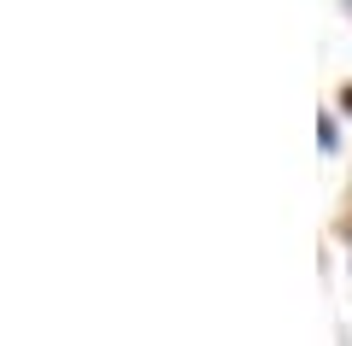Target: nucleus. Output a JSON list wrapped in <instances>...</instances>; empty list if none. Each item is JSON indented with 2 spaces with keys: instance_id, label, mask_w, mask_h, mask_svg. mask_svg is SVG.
Returning a JSON list of instances; mask_svg holds the SVG:
<instances>
[{
  "instance_id": "f257e3e1",
  "label": "nucleus",
  "mask_w": 352,
  "mask_h": 346,
  "mask_svg": "<svg viewBox=\"0 0 352 346\" xmlns=\"http://www.w3.org/2000/svg\"><path fill=\"white\" fill-rule=\"evenodd\" d=\"M346 106H352V88H346Z\"/></svg>"
}]
</instances>
